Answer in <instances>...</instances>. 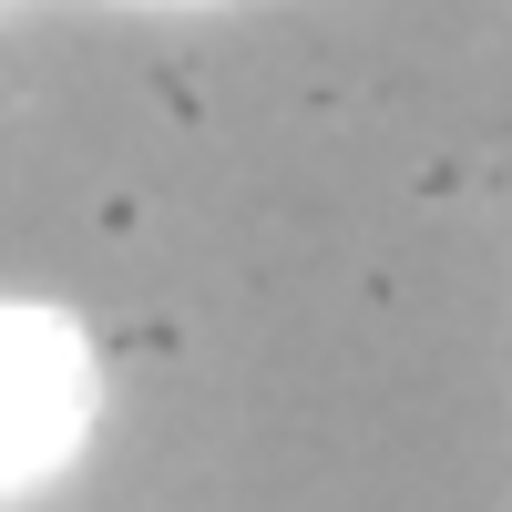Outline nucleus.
Here are the masks:
<instances>
[{
  "label": "nucleus",
  "mask_w": 512,
  "mask_h": 512,
  "mask_svg": "<svg viewBox=\"0 0 512 512\" xmlns=\"http://www.w3.org/2000/svg\"><path fill=\"white\" fill-rule=\"evenodd\" d=\"M93 410V359L82 328L52 308H0V482H31L72 451Z\"/></svg>",
  "instance_id": "obj_1"
}]
</instances>
